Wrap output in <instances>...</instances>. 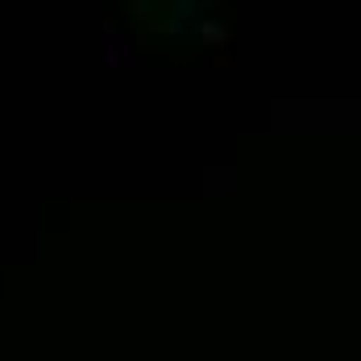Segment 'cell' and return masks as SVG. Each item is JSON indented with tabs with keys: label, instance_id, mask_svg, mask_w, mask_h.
Listing matches in <instances>:
<instances>
[{
	"label": "cell",
	"instance_id": "6da1fadb",
	"mask_svg": "<svg viewBox=\"0 0 361 361\" xmlns=\"http://www.w3.org/2000/svg\"><path fill=\"white\" fill-rule=\"evenodd\" d=\"M204 8H212V4H195V0H175L171 4V17L162 21V34L183 42V37H191L200 25H204Z\"/></svg>",
	"mask_w": 361,
	"mask_h": 361
},
{
	"label": "cell",
	"instance_id": "7a4b0ae2",
	"mask_svg": "<svg viewBox=\"0 0 361 361\" xmlns=\"http://www.w3.org/2000/svg\"><path fill=\"white\" fill-rule=\"evenodd\" d=\"M104 63H109L112 71H116V67H133V63H142V54L133 50V42H129V37L116 30V21L104 25Z\"/></svg>",
	"mask_w": 361,
	"mask_h": 361
},
{
	"label": "cell",
	"instance_id": "3957f363",
	"mask_svg": "<svg viewBox=\"0 0 361 361\" xmlns=\"http://www.w3.org/2000/svg\"><path fill=\"white\" fill-rule=\"evenodd\" d=\"M228 37H233V30H228L224 21L204 17V25L191 34V42H195V46H204V50H220V46H228Z\"/></svg>",
	"mask_w": 361,
	"mask_h": 361
}]
</instances>
